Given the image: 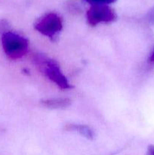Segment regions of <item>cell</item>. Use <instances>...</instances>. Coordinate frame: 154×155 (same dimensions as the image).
<instances>
[{
  "label": "cell",
  "instance_id": "3",
  "mask_svg": "<svg viewBox=\"0 0 154 155\" xmlns=\"http://www.w3.org/2000/svg\"><path fill=\"white\" fill-rule=\"evenodd\" d=\"M34 27L39 33L55 41L63 29L61 18L55 13H48L41 17L35 23Z\"/></svg>",
  "mask_w": 154,
  "mask_h": 155
},
{
  "label": "cell",
  "instance_id": "6",
  "mask_svg": "<svg viewBox=\"0 0 154 155\" xmlns=\"http://www.w3.org/2000/svg\"><path fill=\"white\" fill-rule=\"evenodd\" d=\"M41 104L45 107L50 109L66 108L71 104V100L67 98H49L41 101Z\"/></svg>",
  "mask_w": 154,
  "mask_h": 155
},
{
  "label": "cell",
  "instance_id": "2",
  "mask_svg": "<svg viewBox=\"0 0 154 155\" xmlns=\"http://www.w3.org/2000/svg\"><path fill=\"white\" fill-rule=\"evenodd\" d=\"M2 45L5 54L11 60L21 58L29 50L28 40L21 35L11 31L3 33Z\"/></svg>",
  "mask_w": 154,
  "mask_h": 155
},
{
  "label": "cell",
  "instance_id": "8",
  "mask_svg": "<svg viewBox=\"0 0 154 155\" xmlns=\"http://www.w3.org/2000/svg\"><path fill=\"white\" fill-rule=\"evenodd\" d=\"M146 19L149 21V23H150L151 24L154 25V7H152L148 12L147 15H146Z\"/></svg>",
  "mask_w": 154,
  "mask_h": 155
},
{
  "label": "cell",
  "instance_id": "10",
  "mask_svg": "<svg viewBox=\"0 0 154 155\" xmlns=\"http://www.w3.org/2000/svg\"><path fill=\"white\" fill-rule=\"evenodd\" d=\"M146 155H154V145H150L148 146Z\"/></svg>",
  "mask_w": 154,
  "mask_h": 155
},
{
  "label": "cell",
  "instance_id": "9",
  "mask_svg": "<svg viewBox=\"0 0 154 155\" xmlns=\"http://www.w3.org/2000/svg\"><path fill=\"white\" fill-rule=\"evenodd\" d=\"M147 64L149 66H154V46L151 49L147 58Z\"/></svg>",
  "mask_w": 154,
  "mask_h": 155
},
{
  "label": "cell",
  "instance_id": "1",
  "mask_svg": "<svg viewBox=\"0 0 154 155\" xmlns=\"http://www.w3.org/2000/svg\"><path fill=\"white\" fill-rule=\"evenodd\" d=\"M33 61L38 70L60 89L66 90L72 88V86L63 75L60 66L55 61L39 54L35 55Z\"/></svg>",
  "mask_w": 154,
  "mask_h": 155
},
{
  "label": "cell",
  "instance_id": "4",
  "mask_svg": "<svg viewBox=\"0 0 154 155\" xmlns=\"http://www.w3.org/2000/svg\"><path fill=\"white\" fill-rule=\"evenodd\" d=\"M86 17L88 24L91 27H95L101 23H111L116 21L117 18L113 9L107 5H91L88 10Z\"/></svg>",
  "mask_w": 154,
  "mask_h": 155
},
{
  "label": "cell",
  "instance_id": "7",
  "mask_svg": "<svg viewBox=\"0 0 154 155\" xmlns=\"http://www.w3.org/2000/svg\"><path fill=\"white\" fill-rule=\"evenodd\" d=\"M85 1L91 5H108L115 2L117 0H85Z\"/></svg>",
  "mask_w": 154,
  "mask_h": 155
},
{
  "label": "cell",
  "instance_id": "5",
  "mask_svg": "<svg viewBox=\"0 0 154 155\" xmlns=\"http://www.w3.org/2000/svg\"><path fill=\"white\" fill-rule=\"evenodd\" d=\"M64 130L68 132H76L81 136L87 138L88 139H93L95 136L94 131L89 127L85 125L76 124H69L64 126Z\"/></svg>",
  "mask_w": 154,
  "mask_h": 155
}]
</instances>
